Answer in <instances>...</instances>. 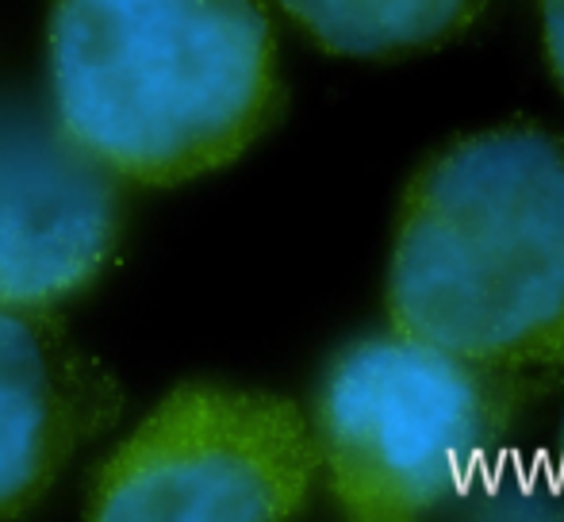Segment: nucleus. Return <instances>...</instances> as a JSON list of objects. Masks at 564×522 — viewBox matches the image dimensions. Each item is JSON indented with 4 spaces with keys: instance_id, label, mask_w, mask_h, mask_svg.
I'll return each instance as SVG.
<instances>
[{
    "instance_id": "nucleus-10",
    "label": "nucleus",
    "mask_w": 564,
    "mask_h": 522,
    "mask_svg": "<svg viewBox=\"0 0 564 522\" xmlns=\"http://www.w3.org/2000/svg\"><path fill=\"white\" fill-rule=\"evenodd\" d=\"M561 461H564V418H561Z\"/></svg>"
},
{
    "instance_id": "nucleus-1",
    "label": "nucleus",
    "mask_w": 564,
    "mask_h": 522,
    "mask_svg": "<svg viewBox=\"0 0 564 522\" xmlns=\"http://www.w3.org/2000/svg\"><path fill=\"white\" fill-rule=\"evenodd\" d=\"M388 330L564 384V139L514 120L442 142L403 181Z\"/></svg>"
},
{
    "instance_id": "nucleus-7",
    "label": "nucleus",
    "mask_w": 564,
    "mask_h": 522,
    "mask_svg": "<svg viewBox=\"0 0 564 522\" xmlns=\"http://www.w3.org/2000/svg\"><path fill=\"white\" fill-rule=\"evenodd\" d=\"M284 15L338 58H408L457 43L491 0H281Z\"/></svg>"
},
{
    "instance_id": "nucleus-8",
    "label": "nucleus",
    "mask_w": 564,
    "mask_h": 522,
    "mask_svg": "<svg viewBox=\"0 0 564 522\" xmlns=\"http://www.w3.org/2000/svg\"><path fill=\"white\" fill-rule=\"evenodd\" d=\"M449 515L484 522H564V461L522 454L511 442L476 469Z\"/></svg>"
},
{
    "instance_id": "nucleus-4",
    "label": "nucleus",
    "mask_w": 564,
    "mask_h": 522,
    "mask_svg": "<svg viewBox=\"0 0 564 522\" xmlns=\"http://www.w3.org/2000/svg\"><path fill=\"white\" fill-rule=\"evenodd\" d=\"M319 485L312 423L273 392L185 384L108 457L89 515L108 522L296 519Z\"/></svg>"
},
{
    "instance_id": "nucleus-2",
    "label": "nucleus",
    "mask_w": 564,
    "mask_h": 522,
    "mask_svg": "<svg viewBox=\"0 0 564 522\" xmlns=\"http://www.w3.org/2000/svg\"><path fill=\"white\" fill-rule=\"evenodd\" d=\"M58 128L131 185H181L238 162L281 116L261 0H51Z\"/></svg>"
},
{
    "instance_id": "nucleus-6",
    "label": "nucleus",
    "mask_w": 564,
    "mask_h": 522,
    "mask_svg": "<svg viewBox=\"0 0 564 522\" xmlns=\"http://www.w3.org/2000/svg\"><path fill=\"white\" fill-rule=\"evenodd\" d=\"M116 415L112 377L69 342L51 307H0V519L35 508Z\"/></svg>"
},
{
    "instance_id": "nucleus-5",
    "label": "nucleus",
    "mask_w": 564,
    "mask_h": 522,
    "mask_svg": "<svg viewBox=\"0 0 564 522\" xmlns=\"http://www.w3.org/2000/svg\"><path fill=\"white\" fill-rule=\"evenodd\" d=\"M123 181L54 116L0 108V307H54L112 261Z\"/></svg>"
},
{
    "instance_id": "nucleus-3",
    "label": "nucleus",
    "mask_w": 564,
    "mask_h": 522,
    "mask_svg": "<svg viewBox=\"0 0 564 522\" xmlns=\"http://www.w3.org/2000/svg\"><path fill=\"white\" fill-rule=\"evenodd\" d=\"M557 384L473 366L395 330L341 346L307 418L327 500L354 522L449 515L476 469Z\"/></svg>"
},
{
    "instance_id": "nucleus-9",
    "label": "nucleus",
    "mask_w": 564,
    "mask_h": 522,
    "mask_svg": "<svg viewBox=\"0 0 564 522\" xmlns=\"http://www.w3.org/2000/svg\"><path fill=\"white\" fill-rule=\"evenodd\" d=\"M538 20H542V51L553 81L564 93V0H538Z\"/></svg>"
}]
</instances>
